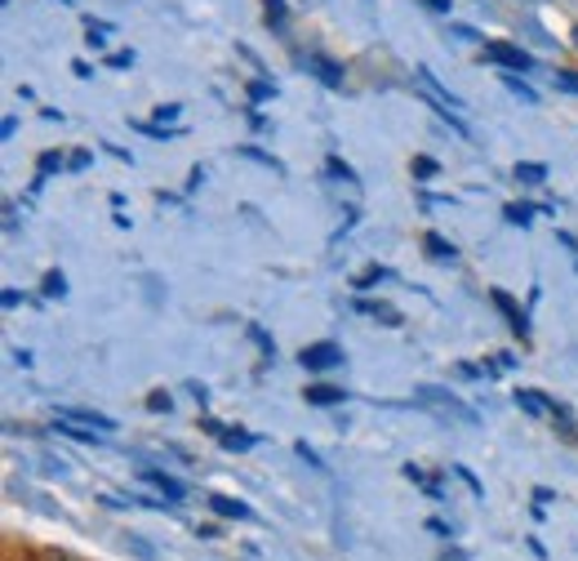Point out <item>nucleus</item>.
<instances>
[{
  "label": "nucleus",
  "mask_w": 578,
  "mask_h": 561,
  "mask_svg": "<svg viewBox=\"0 0 578 561\" xmlns=\"http://www.w3.org/2000/svg\"><path fill=\"white\" fill-rule=\"evenodd\" d=\"M329 174L339 178V183H356V174H352V170H348V165H343L339 157H329Z\"/></svg>",
  "instance_id": "nucleus-24"
},
{
  "label": "nucleus",
  "mask_w": 578,
  "mask_h": 561,
  "mask_svg": "<svg viewBox=\"0 0 578 561\" xmlns=\"http://www.w3.org/2000/svg\"><path fill=\"white\" fill-rule=\"evenodd\" d=\"M303 397H307V406H339V401H348L352 392L334 388V384H312V388H303Z\"/></svg>",
  "instance_id": "nucleus-8"
},
{
  "label": "nucleus",
  "mask_w": 578,
  "mask_h": 561,
  "mask_svg": "<svg viewBox=\"0 0 578 561\" xmlns=\"http://www.w3.org/2000/svg\"><path fill=\"white\" fill-rule=\"evenodd\" d=\"M490 299H494V308H499V312H503V321H507V325H512V335H520V339H525V335H529V321H525V312H520V308H516V299H512V295H507V290H494V295H490Z\"/></svg>",
  "instance_id": "nucleus-4"
},
{
  "label": "nucleus",
  "mask_w": 578,
  "mask_h": 561,
  "mask_svg": "<svg viewBox=\"0 0 578 561\" xmlns=\"http://www.w3.org/2000/svg\"><path fill=\"white\" fill-rule=\"evenodd\" d=\"M556 89H565V94H578V72H556Z\"/></svg>",
  "instance_id": "nucleus-26"
},
{
  "label": "nucleus",
  "mask_w": 578,
  "mask_h": 561,
  "mask_svg": "<svg viewBox=\"0 0 578 561\" xmlns=\"http://www.w3.org/2000/svg\"><path fill=\"white\" fill-rule=\"evenodd\" d=\"M303 370H334V365H343V348L339 344H307L299 352Z\"/></svg>",
  "instance_id": "nucleus-3"
},
{
  "label": "nucleus",
  "mask_w": 578,
  "mask_h": 561,
  "mask_svg": "<svg viewBox=\"0 0 578 561\" xmlns=\"http://www.w3.org/2000/svg\"><path fill=\"white\" fill-rule=\"evenodd\" d=\"M423 5H427V10H437V14H450L454 0H423Z\"/></svg>",
  "instance_id": "nucleus-31"
},
{
  "label": "nucleus",
  "mask_w": 578,
  "mask_h": 561,
  "mask_svg": "<svg viewBox=\"0 0 578 561\" xmlns=\"http://www.w3.org/2000/svg\"><path fill=\"white\" fill-rule=\"evenodd\" d=\"M418 406L437 410L441 419H458V424H467V428H476V424H480V414H476L472 406H463L458 397H450V392H441V388H418Z\"/></svg>",
  "instance_id": "nucleus-1"
},
{
  "label": "nucleus",
  "mask_w": 578,
  "mask_h": 561,
  "mask_svg": "<svg viewBox=\"0 0 578 561\" xmlns=\"http://www.w3.org/2000/svg\"><path fill=\"white\" fill-rule=\"evenodd\" d=\"M423 246H427V254H431V259H441V263H445V259H454V246H450L445 237H437V232H427Z\"/></svg>",
  "instance_id": "nucleus-13"
},
{
  "label": "nucleus",
  "mask_w": 578,
  "mask_h": 561,
  "mask_svg": "<svg viewBox=\"0 0 578 561\" xmlns=\"http://www.w3.org/2000/svg\"><path fill=\"white\" fill-rule=\"evenodd\" d=\"M148 410H156V414L165 410V414H169V397H165V392H152V397H148Z\"/></svg>",
  "instance_id": "nucleus-29"
},
{
  "label": "nucleus",
  "mask_w": 578,
  "mask_h": 561,
  "mask_svg": "<svg viewBox=\"0 0 578 561\" xmlns=\"http://www.w3.org/2000/svg\"><path fill=\"white\" fill-rule=\"evenodd\" d=\"M486 59L499 63V67H512V72H535V59H529L520 45H507V40H490L486 45Z\"/></svg>",
  "instance_id": "nucleus-2"
},
{
  "label": "nucleus",
  "mask_w": 578,
  "mask_h": 561,
  "mask_svg": "<svg viewBox=\"0 0 578 561\" xmlns=\"http://www.w3.org/2000/svg\"><path fill=\"white\" fill-rule=\"evenodd\" d=\"M294 450H299V454H303V459H307V463H312V467H325V463H321V454H316V450H312V446H307V441H299V446H294Z\"/></svg>",
  "instance_id": "nucleus-30"
},
{
  "label": "nucleus",
  "mask_w": 578,
  "mask_h": 561,
  "mask_svg": "<svg viewBox=\"0 0 578 561\" xmlns=\"http://www.w3.org/2000/svg\"><path fill=\"white\" fill-rule=\"evenodd\" d=\"M574 45H578V32H574Z\"/></svg>",
  "instance_id": "nucleus-37"
},
{
  "label": "nucleus",
  "mask_w": 578,
  "mask_h": 561,
  "mask_svg": "<svg viewBox=\"0 0 578 561\" xmlns=\"http://www.w3.org/2000/svg\"><path fill=\"white\" fill-rule=\"evenodd\" d=\"M134 129H142V134H152V138H165V144H169V138L178 134V129H165V125H148V121H134Z\"/></svg>",
  "instance_id": "nucleus-22"
},
{
  "label": "nucleus",
  "mask_w": 578,
  "mask_h": 561,
  "mask_svg": "<svg viewBox=\"0 0 578 561\" xmlns=\"http://www.w3.org/2000/svg\"><path fill=\"white\" fill-rule=\"evenodd\" d=\"M40 561H76V557H67V552H54V548H50V552H40Z\"/></svg>",
  "instance_id": "nucleus-36"
},
{
  "label": "nucleus",
  "mask_w": 578,
  "mask_h": 561,
  "mask_svg": "<svg viewBox=\"0 0 578 561\" xmlns=\"http://www.w3.org/2000/svg\"><path fill=\"white\" fill-rule=\"evenodd\" d=\"M263 5H267V23L285 27V0H263Z\"/></svg>",
  "instance_id": "nucleus-21"
},
{
  "label": "nucleus",
  "mask_w": 578,
  "mask_h": 561,
  "mask_svg": "<svg viewBox=\"0 0 578 561\" xmlns=\"http://www.w3.org/2000/svg\"><path fill=\"white\" fill-rule=\"evenodd\" d=\"M218 441H223L227 450H250L259 437H254V433H218Z\"/></svg>",
  "instance_id": "nucleus-15"
},
{
  "label": "nucleus",
  "mask_w": 578,
  "mask_h": 561,
  "mask_svg": "<svg viewBox=\"0 0 578 561\" xmlns=\"http://www.w3.org/2000/svg\"><path fill=\"white\" fill-rule=\"evenodd\" d=\"M427 531H431V535H441V539L450 535V526H445V522H437V518H431V522H427Z\"/></svg>",
  "instance_id": "nucleus-34"
},
{
  "label": "nucleus",
  "mask_w": 578,
  "mask_h": 561,
  "mask_svg": "<svg viewBox=\"0 0 578 561\" xmlns=\"http://www.w3.org/2000/svg\"><path fill=\"white\" fill-rule=\"evenodd\" d=\"M405 477H410V482H418V486H423L431 499H445V495H441V482H437V477H427L418 463H405Z\"/></svg>",
  "instance_id": "nucleus-12"
},
{
  "label": "nucleus",
  "mask_w": 578,
  "mask_h": 561,
  "mask_svg": "<svg viewBox=\"0 0 578 561\" xmlns=\"http://www.w3.org/2000/svg\"><path fill=\"white\" fill-rule=\"evenodd\" d=\"M59 165H63V157H59V152H40V161H36V170H40V178H45V174H54Z\"/></svg>",
  "instance_id": "nucleus-20"
},
{
  "label": "nucleus",
  "mask_w": 578,
  "mask_h": 561,
  "mask_svg": "<svg viewBox=\"0 0 578 561\" xmlns=\"http://www.w3.org/2000/svg\"><path fill=\"white\" fill-rule=\"evenodd\" d=\"M156 116H161V121H174V116H178V103H161Z\"/></svg>",
  "instance_id": "nucleus-33"
},
{
  "label": "nucleus",
  "mask_w": 578,
  "mask_h": 561,
  "mask_svg": "<svg viewBox=\"0 0 578 561\" xmlns=\"http://www.w3.org/2000/svg\"><path fill=\"white\" fill-rule=\"evenodd\" d=\"M512 174H516V183H525V187H539V183L548 178V165H543V161H520Z\"/></svg>",
  "instance_id": "nucleus-11"
},
{
  "label": "nucleus",
  "mask_w": 578,
  "mask_h": 561,
  "mask_svg": "<svg viewBox=\"0 0 578 561\" xmlns=\"http://www.w3.org/2000/svg\"><path fill=\"white\" fill-rule=\"evenodd\" d=\"M108 63H112V67H129V63H134V54H129V50H121V54H112Z\"/></svg>",
  "instance_id": "nucleus-32"
},
{
  "label": "nucleus",
  "mask_w": 578,
  "mask_h": 561,
  "mask_svg": "<svg viewBox=\"0 0 578 561\" xmlns=\"http://www.w3.org/2000/svg\"><path fill=\"white\" fill-rule=\"evenodd\" d=\"M272 94H276V85H267V80H254V85H250V99H254V103L272 99Z\"/></svg>",
  "instance_id": "nucleus-25"
},
{
  "label": "nucleus",
  "mask_w": 578,
  "mask_h": 561,
  "mask_svg": "<svg viewBox=\"0 0 578 561\" xmlns=\"http://www.w3.org/2000/svg\"><path fill=\"white\" fill-rule=\"evenodd\" d=\"M240 157H250V161H259V165H267V170H276V174L285 170L276 157H267V152H259V148H240Z\"/></svg>",
  "instance_id": "nucleus-18"
},
{
  "label": "nucleus",
  "mask_w": 578,
  "mask_h": 561,
  "mask_svg": "<svg viewBox=\"0 0 578 561\" xmlns=\"http://www.w3.org/2000/svg\"><path fill=\"white\" fill-rule=\"evenodd\" d=\"M307 67H312L316 80H325L329 89H339V85H343V67H339V63H329L325 54H307Z\"/></svg>",
  "instance_id": "nucleus-6"
},
{
  "label": "nucleus",
  "mask_w": 578,
  "mask_h": 561,
  "mask_svg": "<svg viewBox=\"0 0 578 561\" xmlns=\"http://www.w3.org/2000/svg\"><path fill=\"white\" fill-rule=\"evenodd\" d=\"M388 276V267H365L361 276H356V290H365V286H374V280H382Z\"/></svg>",
  "instance_id": "nucleus-23"
},
{
  "label": "nucleus",
  "mask_w": 578,
  "mask_h": 561,
  "mask_svg": "<svg viewBox=\"0 0 578 561\" xmlns=\"http://www.w3.org/2000/svg\"><path fill=\"white\" fill-rule=\"evenodd\" d=\"M142 482H152L161 495H169V503L187 499V486H183V482H174L169 473H161V467H142Z\"/></svg>",
  "instance_id": "nucleus-5"
},
{
  "label": "nucleus",
  "mask_w": 578,
  "mask_h": 561,
  "mask_svg": "<svg viewBox=\"0 0 578 561\" xmlns=\"http://www.w3.org/2000/svg\"><path fill=\"white\" fill-rule=\"evenodd\" d=\"M437 170H441V165H437V161H431V157H418V161H414V178H418V183H427V178H437Z\"/></svg>",
  "instance_id": "nucleus-17"
},
{
  "label": "nucleus",
  "mask_w": 578,
  "mask_h": 561,
  "mask_svg": "<svg viewBox=\"0 0 578 561\" xmlns=\"http://www.w3.org/2000/svg\"><path fill=\"white\" fill-rule=\"evenodd\" d=\"M454 473H458V477H463V482H467V490H472V495H476V499H480V495H486V490H480V482H476V477H472V473H467V467H463V463H454Z\"/></svg>",
  "instance_id": "nucleus-27"
},
{
  "label": "nucleus",
  "mask_w": 578,
  "mask_h": 561,
  "mask_svg": "<svg viewBox=\"0 0 578 561\" xmlns=\"http://www.w3.org/2000/svg\"><path fill=\"white\" fill-rule=\"evenodd\" d=\"M59 419H76V424H89V428H99V433H116V424L108 414H99V410H59Z\"/></svg>",
  "instance_id": "nucleus-7"
},
{
  "label": "nucleus",
  "mask_w": 578,
  "mask_h": 561,
  "mask_svg": "<svg viewBox=\"0 0 578 561\" xmlns=\"http://www.w3.org/2000/svg\"><path fill=\"white\" fill-rule=\"evenodd\" d=\"M503 85H507V89H512V94H520V99H525V103H529V108H535V103H539V94H535V89H529V85H525V80H516V76H503Z\"/></svg>",
  "instance_id": "nucleus-16"
},
{
  "label": "nucleus",
  "mask_w": 578,
  "mask_h": 561,
  "mask_svg": "<svg viewBox=\"0 0 578 561\" xmlns=\"http://www.w3.org/2000/svg\"><path fill=\"white\" fill-rule=\"evenodd\" d=\"M503 214H507V223H520V227H525L529 219H535V205H507Z\"/></svg>",
  "instance_id": "nucleus-19"
},
{
  "label": "nucleus",
  "mask_w": 578,
  "mask_h": 561,
  "mask_svg": "<svg viewBox=\"0 0 578 561\" xmlns=\"http://www.w3.org/2000/svg\"><path fill=\"white\" fill-rule=\"evenodd\" d=\"M250 339H254V344H263V352H267V357L276 352V344H272V339L263 335V325H250Z\"/></svg>",
  "instance_id": "nucleus-28"
},
{
  "label": "nucleus",
  "mask_w": 578,
  "mask_h": 561,
  "mask_svg": "<svg viewBox=\"0 0 578 561\" xmlns=\"http://www.w3.org/2000/svg\"><path fill=\"white\" fill-rule=\"evenodd\" d=\"M210 508L218 512V518H236V522H246V518H250V508L240 503V499H227V495H210Z\"/></svg>",
  "instance_id": "nucleus-10"
},
{
  "label": "nucleus",
  "mask_w": 578,
  "mask_h": 561,
  "mask_svg": "<svg viewBox=\"0 0 578 561\" xmlns=\"http://www.w3.org/2000/svg\"><path fill=\"white\" fill-rule=\"evenodd\" d=\"M40 290L50 295V299H63L67 295V276L63 272H45V280H40Z\"/></svg>",
  "instance_id": "nucleus-14"
},
{
  "label": "nucleus",
  "mask_w": 578,
  "mask_h": 561,
  "mask_svg": "<svg viewBox=\"0 0 578 561\" xmlns=\"http://www.w3.org/2000/svg\"><path fill=\"white\" fill-rule=\"evenodd\" d=\"M352 308H356V312H365V316H378L382 325H401V312H397V308H388V303H374V299H356Z\"/></svg>",
  "instance_id": "nucleus-9"
},
{
  "label": "nucleus",
  "mask_w": 578,
  "mask_h": 561,
  "mask_svg": "<svg viewBox=\"0 0 578 561\" xmlns=\"http://www.w3.org/2000/svg\"><path fill=\"white\" fill-rule=\"evenodd\" d=\"M67 165H72V170H89V152H76Z\"/></svg>",
  "instance_id": "nucleus-35"
}]
</instances>
